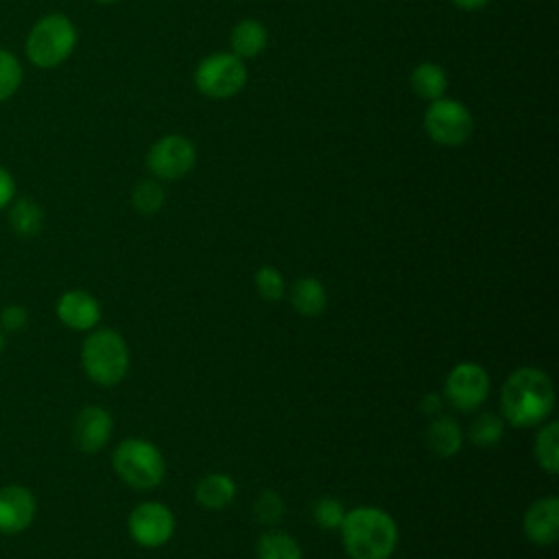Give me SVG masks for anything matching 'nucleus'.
I'll list each match as a JSON object with an SVG mask.
<instances>
[{
  "label": "nucleus",
  "instance_id": "obj_1",
  "mask_svg": "<svg viewBox=\"0 0 559 559\" xmlns=\"http://www.w3.org/2000/svg\"><path fill=\"white\" fill-rule=\"evenodd\" d=\"M555 384L552 378L533 365L513 369L500 386L498 413L504 424L518 430L537 428L550 419L555 411Z\"/></svg>",
  "mask_w": 559,
  "mask_h": 559
},
{
  "label": "nucleus",
  "instance_id": "obj_29",
  "mask_svg": "<svg viewBox=\"0 0 559 559\" xmlns=\"http://www.w3.org/2000/svg\"><path fill=\"white\" fill-rule=\"evenodd\" d=\"M26 321H28V312L20 304H7L0 310V330L2 332H17L26 325Z\"/></svg>",
  "mask_w": 559,
  "mask_h": 559
},
{
  "label": "nucleus",
  "instance_id": "obj_34",
  "mask_svg": "<svg viewBox=\"0 0 559 559\" xmlns=\"http://www.w3.org/2000/svg\"><path fill=\"white\" fill-rule=\"evenodd\" d=\"M94 2H98V4H114V2H118V0H94Z\"/></svg>",
  "mask_w": 559,
  "mask_h": 559
},
{
  "label": "nucleus",
  "instance_id": "obj_5",
  "mask_svg": "<svg viewBox=\"0 0 559 559\" xmlns=\"http://www.w3.org/2000/svg\"><path fill=\"white\" fill-rule=\"evenodd\" d=\"M76 26L63 13H48L39 17L26 35L24 50L35 68L52 70L61 66L76 48Z\"/></svg>",
  "mask_w": 559,
  "mask_h": 559
},
{
  "label": "nucleus",
  "instance_id": "obj_18",
  "mask_svg": "<svg viewBox=\"0 0 559 559\" xmlns=\"http://www.w3.org/2000/svg\"><path fill=\"white\" fill-rule=\"evenodd\" d=\"M229 44H231V52L236 57H240L242 61L253 59L266 48L269 31L262 22H258L253 17H245L231 28Z\"/></svg>",
  "mask_w": 559,
  "mask_h": 559
},
{
  "label": "nucleus",
  "instance_id": "obj_28",
  "mask_svg": "<svg viewBox=\"0 0 559 559\" xmlns=\"http://www.w3.org/2000/svg\"><path fill=\"white\" fill-rule=\"evenodd\" d=\"M284 498L275 489H264L253 502V518L264 526H275L284 518Z\"/></svg>",
  "mask_w": 559,
  "mask_h": 559
},
{
  "label": "nucleus",
  "instance_id": "obj_30",
  "mask_svg": "<svg viewBox=\"0 0 559 559\" xmlns=\"http://www.w3.org/2000/svg\"><path fill=\"white\" fill-rule=\"evenodd\" d=\"M419 408H421V413H424V415H428V417H437V415H441V413H443V408H445V400H443V395H441V393H437V391H428V393H424V395H421V400H419Z\"/></svg>",
  "mask_w": 559,
  "mask_h": 559
},
{
  "label": "nucleus",
  "instance_id": "obj_22",
  "mask_svg": "<svg viewBox=\"0 0 559 559\" xmlns=\"http://www.w3.org/2000/svg\"><path fill=\"white\" fill-rule=\"evenodd\" d=\"M411 87L424 100H437L448 90V74L439 63L424 61L411 72Z\"/></svg>",
  "mask_w": 559,
  "mask_h": 559
},
{
  "label": "nucleus",
  "instance_id": "obj_21",
  "mask_svg": "<svg viewBox=\"0 0 559 559\" xmlns=\"http://www.w3.org/2000/svg\"><path fill=\"white\" fill-rule=\"evenodd\" d=\"M255 559H304V550L290 533L269 528L255 542Z\"/></svg>",
  "mask_w": 559,
  "mask_h": 559
},
{
  "label": "nucleus",
  "instance_id": "obj_15",
  "mask_svg": "<svg viewBox=\"0 0 559 559\" xmlns=\"http://www.w3.org/2000/svg\"><path fill=\"white\" fill-rule=\"evenodd\" d=\"M465 443V430L452 415H437L430 417V424L426 428V445L428 450L439 459H450L461 452Z\"/></svg>",
  "mask_w": 559,
  "mask_h": 559
},
{
  "label": "nucleus",
  "instance_id": "obj_12",
  "mask_svg": "<svg viewBox=\"0 0 559 559\" xmlns=\"http://www.w3.org/2000/svg\"><path fill=\"white\" fill-rule=\"evenodd\" d=\"M55 314L66 328L76 332H90L103 319L98 299L83 288H70L61 293L55 304Z\"/></svg>",
  "mask_w": 559,
  "mask_h": 559
},
{
  "label": "nucleus",
  "instance_id": "obj_17",
  "mask_svg": "<svg viewBox=\"0 0 559 559\" xmlns=\"http://www.w3.org/2000/svg\"><path fill=\"white\" fill-rule=\"evenodd\" d=\"M286 295L293 310L299 312L301 317H319L328 308V299H330L325 284L312 275H304L295 280L286 288Z\"/></svg>",
  "mask_w": 559,
  "mask_h": 559
},
{
  "label": "nucleus",
  "instance_id": "obj_24",
  "mask_svg": "<svg viewBox=\"0 0 559 559\" xmlns=\"http://www.w3.org/2000/svg\"><path fill=\"white\" fill-rule=\"evenodd\" d=\"M131 203L135 207V212L140 214H155L164 207L166 203V192L162 188L159 181L155 179H146V181H140L133 192H131Z\"/></svg>",
  "mask_w": 559,
  "mask_h": 559
},
{
  "label": "nucleus",
  "instance_id": "obj_10",
  "mask_svg": "<svg viewBox=\"0 0 559 559\" xmlns=\"http://www.w3.org/2000/svg\"><path fill=\"white\" fill-rule=\"evenodd\" d=\"M197 164V148L190 138L179 133L162 135L146 153V168L162 181L186 177Z\"/></svg>",
  "mask_w": 559,
  "mask_h": 559
},
{
  "label": "nucleus",
  "instance_id": "obj_8",
  "mask_svg": "<svg viewBox=\"0 0 559 559\" xmlns=\"http://www.w3.org/2000/svg\"><path fill=\"white\" fill-rule=\"evenodd\" d=\"M424 129L441 146H461L474 131V118L461 100L441 96L430 100L424 114Z\"/></svg>",
  "mask_w": 559,
  "mask_h": 559
},
{
  "label": "nucleus",
  "instance_id": "obj_32",
  "mask_svg": "<svg viewBox=\"0 0 559 559\" xmlns=\"http://www.w3.org/2000/svg\"><path fill=\"white\" fill-rule=\"evenodd\" d=\"M450 2L463 11H478V9H485L491 0H450Z\"/></svg>",
  "mask_w": 559,
  "mask_h": 559
},
{
  "label": "nucleus",
  "instance_id": "obj_19",
  "mask_svg": "<svg viewBox=\"0 0 559 559\" xmlns=\"http://www.w3.org/2000/svg\"><path fill=\"white\" fill-rule=\"evenodd\" d=\"M533 456L542 472L548 476H557L559 472V421L546 419L537 426L533 439Z\"/></svg>",
  "mask_w": 559,
  "mask_h": 559
},
{
  "label": "nucleus",
  "instance_id": "obj_27",
  "mask_svg": "<svg viewBox=\"0 0 559 559\" xmlns=\"http://www.w3.org/2000/svg\"><path fill=\"white\" fill-rule=\"evenodd\" d=\"M253 286L258 290V295L266 301H280L286 295V282L284 275L280 273L277 266L273 264H262L255 275H253Z\"/></svg>",
  "mask_w": 559,
  "mask_h": 559
},
{
  "label": "nucleus",
  "instance_id": "obj_23",
  "mask_svg": "<svg viewBox=\"0 0 559 559\" xmlns=\"http://www.w3.org/2000/svg\"><path fill=\"white\" fill-rule=\"evenodd\" d=\"M9 225L17 236L39 234L44 227L41 205L31 197H22V199L13 201L9 207Z\"/></svg>",
  "mask_w": 559,
  "mask_h": 559
},
{
  "label": "nucleus",
  "instance_id": "obj_13",
  "mask_svg": "<svg viewBox=\"0 0 559 559\" xmlns=\"http://www.w3.org/2000/svg\"><path fill=\"white\" fill-rule=\"evenodd\" d=\"M522 531L535 546H552L559 539V498L555 493L535 498L524 511Z\"/></svg>",
  "mask_w": 559,
  "mask_h": 559
},
{
  "label": "nucleus",
  "instance_id": "obj_6",
  "mask_svg": "<svg viewBox=\"0 0 559 559\" xmlns=\"http://www.w3.org/2000/svg\"><path fill=\"white\" fill-rule=\"evenodd\" d=\"M489 391H491L489 371L480 362L461 360L448 371L441 395L448 408L459 413H476L485 406Z\"/></svg>",
  "mask_w": 559,
  "mask_h": 559
},
{
  "label": "nucleus",
  "instance_id": "obj_25",
  "mask_svg": "<svg viewBox=\"0 0 559 559\" xmlns=\"http://www.w3.org/2000/svg\"><path fill=\"white\" fill-rule=\"evenodd\" d=\"M345 504L341 498L336 496H321L314 504H312V522L323 528V531H338L343 518H345Z\"/></svg>",
  "mask_w": 559,
  "mask_h": 559
},
{
  "label": "nucleus",
  "instance_id": "obj_16",
  "mask_svg": "<svg viewBox=\"0 0 559 559\" xmlns=\"http://www.w3.org/2000/svg\"><path fill=\"white\" fill-rule=\"evenodd\" d=\"M236 480L223 472H210L201 476L194 485V500L207 511H221L229 507L236 500Z\"/></svg>",
  "mask_w": 559,
  "mask_h": 559
},
{
  "label": "nucleus",
  "instance_id": "obj_7",
  "mask_svg": "<svg viewBox=\"0 0 559 559\" xmlns=\"http://www.w3.org/2000/svg\"><path fill=\"white\" fill-rule=\"evenodd\" d=\"M247 83V68L240 57L234 52H214L194 70V85L207 98H231Z\"/></svg>",
  "mask_w": 559,
  "mask_h": 559
},
{
  "label": "nucleus",
  "instance_id": "obj_2",
  "mask_svg": "<svg viewBox=\"0 0 559 559\" xmlns=\"http://www.w3.org/2000/svg\"><path fill=\"white\" fill-rule=\"evenodd\" d=\"M338 533L349 559H391L400 539L395 518L376 504L347 509Z\"/></svg>",
  "mask_w": 559,
  "mask_h": 559
},
{
  "label": "nucleus",
  "instance_id": "obj_4",
  "mask_svg": "<svg viewBox=\"0 0 559 559\" xmlns=\"http://www.w3.org/2000/svg\"><path fill=\"white\" fill-rule=\"evenodd\" d=\"M111 467L124 485L138 491H151L159 487L166 476V461L162 450L142 437L122 439L111 452Z\"/></svg>",
  "mask_w": 559,
  "mask_h": 559
},
{
  "label": "nucleus",
  "instance_id": "obj_14",
  "mask_svg": "<svg viewBox=\"0 0 559 559\" xmlns=\"http://www.w3.org/2000/svg\"><path fill=\"white\" fill-rule=\"evenodd\" d=\"M37 513V500L22 485L0 487V533L17 535L31 526Z\"/></svg>",
  "mask_w": 559,
  "mask_h": 559
},
{
  "label": "nucleus",
  "instance_id": "obj_31",
  "mask_svg": "<svg viewBox=\"0 0 559 559\" xmlns=\"http://www.w3.org/2000/svg\"><path fill=\"white\" fill-rule=\"evenodd\" d=\"M13 197H15V179L4 166H0V210L9 207Z\"/></svg>",
  "mask_w": 559,
  "mask_h": 559
},
{
  "label": "nucleus",
  "instance_id": "obj_3",
  "mask_svg": "<svg viewBox=\"0 0 559 559\" xmlns=\"http://www.w3.org/2000/svg\"><path fill=\"white\" fill-rule=\"evenodd\" d=\"M129 345L111 328H94L81 345V367L98 386H116L129 373Z\"/></svg>",
  "mask_w": 559,
  "mask_h": 559
},
{
  "label": "nucleus",
  "instance_id": "obj_11",
  "mask_svg": "<svg viewBox=\"0 0 559 559\" xmlns=\"http://www.w3.org/2000/svg\"><path fill=\"white\" fill-rule=\"evenodd\" d=\"M111 432H114V417L105 406H98V404L83 406L74 417L72 439L81 452H87V454L100 452L109 443Z\"/></svg>",
  "mask_w": 559,
  "mask_h": 559
},
{
  "label": "nucleus",
  "instance_id": "obj_33",
  "mask_svg": "<svg viewBox=\"0 0 559 559\" xmlns=\"http://www.w3.org/2000/svg\"><path fill=\"white\" fill-rule=\"evenodd\" d=\"M4 345H7V341H4V332L0 330V354L4 352Z\"/></svg>",
  "mask_w": 559,
  "mask_h": 559
},
{
  "label": "nucleus",
  "instance_id": "obj_9",
  "mask_svg": "<svg viewBox=\"0 0 559 559\" xmlns=\"http://www.w3.org/2000/svg\"><path fill=\"white\" fill-rule=\"evenodd\" d=\"M177 528L175 513L168 504L157 500H144L135 504L127 518V531L131 539L142 548L166 546Z\"/></svg>",
  "mask_w": 559,
  "mask_h": 559
},
{
  "label": "nucleus",
  "instance_id": "obj_26",
  "mask_svg": "<svg viewBox=\"0 0 559 559\" xmlns=\"http://www.w3.org/2000/svg\"><path fill=\"white\" fill-rule=\"evenodd\" d=\"M24 70L20 59L11 52L0 48V103L9 100L22 85Z\"/></svg>",
  "mask_w": 559,
  "mask_h": 559
},
{
  "label": "nucleus",
  "instance_id": "obj_20",
  "mask_svg": "<svg viewBox=\"0 0 559 559\" xmlns=\"http://www.w3.org/2000/svg\"><path fill=\"white\" fill-rule=\"evenodd\" d=\"M504 430H507V424H504L500 413H496V411H476V415L472 417V421L467 426L465 439L472 445H476L480 450H487V448H496L502 441Z\"/></svg>",
  "mask_w": 559,
  "mask_h": 559
}]
</instances>
